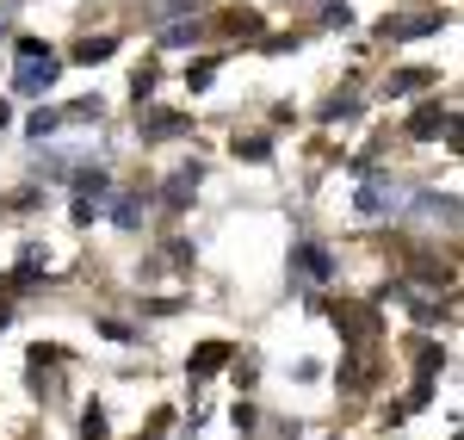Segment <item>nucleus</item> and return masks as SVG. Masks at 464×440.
I'll use <instances>...</instances> for the list:
<instances>
[{"label":"nucleus","instance_id":"1","mask_svg":"<svg viewBox=\"0 0 464 440\" xmlns=\"http://www.w3.org/2000/svg\"><path fill=\"white\" fill-rule=\"evenodd\" d=\"M13 50H19V69H13V87H19V93H44V87L63 74V63L44 50V37H19Z\"/></svg>","mask_w":464,"mask_h":440},{"label":"nucleus","instance_id":"2","mask_svg":"<svg viewBox=\"0 0 464 440\" xmlns=\"http://www.w3.org/2000/svg\"><path fill=\"white\" fill-rule=\"evenodd\" d=\"M291 279H304V286H328V279H334V255H328L322 242L304 236V242L291 249Z\"/></svg>","mask_w":464,"mask_h":440},{"label":"nucleus","instance_id":"3","mask_svg":"<svg viewBox=\"0 0 464 440\" xmlns=\"http://www.w3.org/2000/svg\"><path fill=\"white\" fill-rule=\"evenodd\" d=\"M396 199H402V186H396L391 174H372V181L359 186L353 211H359V218H384V211H396Z\"/></svg>","mask_w":464,"mask_h":440},{"label":"nucleus","instance_id":"4","mask_svg":"<svg viewBox=\"0 0 464 440\" xmlns=\"http://www.w3.org/2000/svg\"><path fill=\"white\" fill-rule=\"evenodd\" d=\"M334 329L347 335V341H365V335L378 329V310H372V304H334Z\"/></svg>","mask_w":464,"mask_h":440},{"label":"nucleus","instance_id":"5","mask_svg":"<svg viewBox=\"0 0 464 440\" xmlns=\"http://www.w3.org/2000/svg\"><path fill=\"white\" fill-rule=\"evenodd\" d=\"M229 360H236V347H229V341H205V347H192L186 372H192V378H211V372H223Z\"/></svg>","mask_w":464,"mask_h":440},{"label":"nucleus","instance_id":"6","mask_svg":"<svg viewBox=\"0 0 464 440\" xmlns=\"http://www.w3.org/2000/svg\"><path fill=\"white\" fill-rule=\"evenodd\" d=\"M198 181H205L198 168H179V174H168V192H161V205H168V211H186V205H192V192H198Z\"/></svg>","mask_w":464,"mask_h":440},{"label":"nucleus","instance_id":"7","mask_svg":"<svg viewBox=\"0 0 464 440\" xmlns=\"http://www.w3.org/2000/svg\"><path fill=\"white\" fill-rule=\"evenodd\" d=\"M446 25V13H415V19H384L378 32L384 37H428V32H440Z\"/></svg>","mask_w":464,"mask_h":440},{"label":"nucleus","instance_id":"8","mask_svg":"<svg viewBox=\"0 0 464 440\" xmlns=\"http://www.w3.org/2000/svg\"><path fill=\"white\" fill-rule=\"evenodd\" d=\"M440 124H446V106H440V100H421L415 118H409V137H421V143H428V137H440Z\"/></svg>","mask_w":464,"mask_h":440},{"label":"nucleus","instance_id":"9","mask_svg":"<svg viewBox=\"0 0 464 440\" xmlns=\"http://www.w3.org/2000/svg\"><path fill=\"white\" fill-rule=\"evenodd\" d=\"M433 81H440L433 69H402V74H391V87H384V93H391V100H409V93H428Z\"/></svg>","mask_w":464,"mask_h":440},{"label":"nucleus","instance_id":"10","mask_svg":"<svg viewBox=\"0 0 464 440\" xmlns=\"http://www.w3.org/2000/svg\"><path fill=\"white\" fill-rule=\"evenodd\" d=\"M186 131H192V118H179V112H149L143 118V137H155V143L161 137H186Z\"/></svg>","mask_w":464,"mask_h":440},{"label":"nucleus","instance_id":"11","mask_svg":"<svg viewBox=\"0 0 464 440\" xmlns=\"http://www.w3.org/2000/svg\"><path fill=\"white\" fill-rule=\"evenodd\" d=\"M106 56H118V37H81V44H74V63H87V69H93V63H106Z\"/></svg>","mask_w":464,"mask_h":440},{"label":"nucleus","instance_id":"12","mask_svg":"<svg viewBox=\"0 0 464 440\" xmlns=\"http://www.w3.org/2000/svg\"><path fill=\"white\" fill-rule=\"evenodd\" d=\"M111 223H118V230H137V223H143V192H118V199H111Z\"/></svg>","mask_w":464,"mask_h":440},{"label":"nucleus","instance_id":"13","mask_svg":"<svg viewBox=\"0 0 464 440\" xmlns=\"http://www.w3.org/2000/svg\"><path fill=\"white\" fill-rule=\"evenodd\" d=\"M198 37H205V25H198V19H179V25H168V32H161V44H168V50H186V44H198Z\"/></svg>","mask_w":464,"mask_h":440},{"label":"nucleus","instance_id":"14","mask_svg":"<svg viewBox=\"0 0 464 440\" xmlns=\"http://www.w3.org/2000/svg\"><path fill=\"white\" fill-rule=\"evenodd\" d=\"M81 440H111L106 409H100V404H87V409H81Z\"/></svg>","mask_w":464,"mask_h":440},{"label":"nucleus","instance_id":"15","mask_svg":"<svg viewBox=\"0 0 464 440\" xmlns=\"http://www.w3.org/2000/svg\"><path fill=\"white\" fill-rule=\"evenodd\" d=\"M236 155L242 161H266L273 155V137H236Z\"/></svg>","mask_w":464,"mask_h":440},{"label":"nucleus","instance_id":"16","mask_svg":"<svg viewBox=\"0 0 464 440\" xmlns=\"http://www.w3.org/2000/svg\"><path fill=\"white\" fill-rule=\"evenodd\" d=\"M25 131H32L37 143H44V137H56V131H63V112H32V124H25Z\"/></svg>","mask_w":464,"mask_h":440},{"label":"nucleus","instance_id":"17","mask_svg":"<svg viewBox=\"0 0 464 440\" xmlns=\"http://www.w3.org/2000/svg\"><path fill=\"white\" fill-rule=\"evenodd\" d=\"M100 112H106V100L93 93V100H74V106L63 112V118H74V124H87V118H100Z\"/></svg>","mask_w":464,"mask_h":440},{"label":"nucleus","instance_id":"18","mask_svg":"<svg viewBox=\"0 0 464 440\" xmlns=\"http://www.w3.org/2000/svg\"><path fill=\"white\" fill-rule=\"evenodd\" d=\"M428 404H433V378L421 372V378L409 385V404H402V409H428Z\"/></svg>","mask_w":464,"mask_h":440},{"label":"nucleus","instance_id":"19","mask_svg":"<svg viewBox=\"0 0 464 440\" xmlns=\"http://www.w3.org/2000/svg\"><path fill=\"white\" fill-rule=\"evenodd\" d=\"M341 378H347V391H365V385H372V367H365V360H347Z\"/></svg>","mask_w":464,"mask_h":440},{"label":"nucleus","instance_id":"20","mask_svg":"<svg viewBox=\"0 0 464 440\" xmlns=\"http://www.w3.org/2000/svg\"><path fill=\"white\" fill-rule=\"evenodd\" d=\"M149 93H155V69H137V74H130V100H137V106H143Z\"/></svg>","mask_w":464,"mask_h":440},{"label":"nucleus","instance_id":"21","mask_svg":"<svg viewBox=\"0 0 464 440\" xmlns=\"http://www.w3.org/2000/svg\"><path fill=\"white\" fill-rule=\"evenodd\" d=\"M415 367H421V372H440V367H446V354H440L433 341H421V347H415Z\"/></svg>","mask_w":464,"mask_h":440},{"label":"nucleus","instance_id":"22","mask_svg":"<svg viewBox=\"0 0 464 440\" xmlns=\"http://www.w3.org/2000/svg\"><path fill=\"white\" fill-rule=\"evenodd\" d=\"M211 74H217V63H198V69H186V87H192V93H205V87H211Z\"/></svg>","mask_w":464,"mask_h":440},{"label":"nucleus","instance_id":"23","mask_svg":"<svg viewBox=\"0 0 464 440\" xmlns=\"http://www.w3.org/2000/svg\"><path fill=\"white\" fill-rule=\"evenodd\" d=\"M322 19H328L334 32H347V25H353V13H347V0H328V13H322Z\"/></svg>","mask_w":464,"mask_h":440},{"label":"nucleus","instance_id":"24","mask_svg":"<svg viewBox=\"0 0 464 440\" xmlns=\"http://www.w3.org/2000/svg\"><path fill=\"white\" fill-rule=\"evenodd\" d=\"M100 335H106V341H137V329H130V323H100Z\"/></svg>","mask_w":464,"mask_h":440},{"label":"nucleus","instance_id":"25","mask_svg":"<svg viewBox=\"0 0 464 440\" xmlns=\"http://www.w3.org/2000/svg\"><path fill=\"white\" fill-rule=\"evenodd\" d=\"M6 317H13V310H6V304H0V329H6Z\"/></svg>","mask_w":464,"mask_h":440},{"label":"nucleus","instance_id":"26","mask_svg":"<svg viewBox=\"0 0 464 440\" xmlns=\"http://www.w3.org/2000/svg\"><path fill=\"white\" fill-rule=\"evenodd\" d=\"M0 131H6V106H0Z\"/></svg>","mask_w":464,"mask_h":440}]
</instances>
